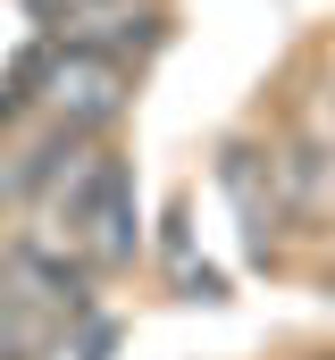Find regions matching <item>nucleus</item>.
<instances>
[{
  "label": "nucleus",
  "instance_id": "3",
  "mask_svg": "<svg viewBox=\"0 0 335 360\" xmlns=\"http://www.w3.org/2000/svg\"><path fill=\"white\" fill-rule=\"evenodd\" d=\"M76 252L92 276H118V269L143 260V201H134V168L118 151L101 160V176H92V193L76 210Z\"/></svg>",
  "mask_w": 335,
  "mask_h": 360
},
{
  "label": "nucleus",
  "instance_id": "2",
  "mask_svg": "<svg viewBox=\"0 0 335 360\" xmlns=\"http://www.w3.org/2000/svg\"><path fill=\"white\" fill-rule=\"evenodd\" d=\"M42 34H51V42H68V51H101V59L143 68L168 34H176V8H168V0H76V8H68V17H51Z\"/></svg>",
  "mask_w": 335,
  "mask_h": 360
},
{
  "label": "nucleus",
  "instance_id": "6",
  "mask_svg": "<svg viewBox=\"0 0 335 360\" xmlns=\"http://www.w3.org/2000/svg\"><path fill=\"white\" fill-rule=\"evenodd\" d=\"M25 8H34V17H42V25H51V17H68V8H76V0H25Z\"/></svg>",
  "mask_w": 335,
  "mask_h": 360
},
{
  "label": "nucleus",
  "instance_id": "4",
  "mask_svg": "<svg viewBox=\"0 0 335 360\" xmlns=\"http://www.w3.org/2000/svg\"><path fill=\"white\" fill-rule=\"evenodd\" d=\"M218 184H227V201H235L244 252L260 269H277V260H285V235H293V210H285V193H277L268 151H260V143H227V151H218Z\"/></svg>",
  "mask_w": 335,
  "mask_h": 360
},
{
  "label": "nucleus",
  "instance_id": "5",
  "mask_svg": "<svg viewBox=\"0 0 335 360\" xmlns=\"http://www.w3.org/2000/svg\"><path fill=\"white\" fill-rule=\"evenodd\" d=\"M42 59H51V34H42V42H25V51H17V68L0 76V134H8V126H25V117L42 109Z\"/></svg>",
  "mask_w": 335,
  "mask_h": 360
},
{
  "label": "nucleus",
  "instance_id": "1",
  "mask_svg": "<svg viewBox=\"0 0 335 360\" xmlns=\"http://www.w3.org/2000/svg\"><path fill=\"white\" fill-rule=\"evenodd\" d=\"M126 109H134V68H126V59L51 42V59H42V117H51V126L109 143V134L126 126Z\"/></svg>",
  "mask_w": 335,
  "mask_h": 360
},
{
  "label": "nucleus",
  "instance_id": "7",
  "mask_svg": "<svg viewBox=\"0 0 335 360\" xmlns=\"http://www.w3.org/2000/svg\"><path fill=\"white\" fill-rule=\"evenodd\" d=\"M327 101H335V59H327Z\"/></svg>",
  "mask_w": 335,
  "mask_h": 360
}]
</instances>
